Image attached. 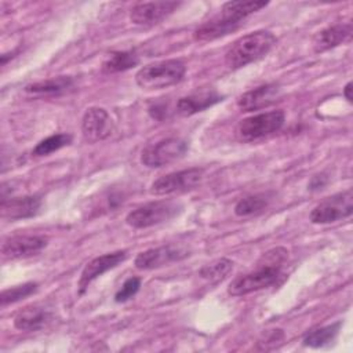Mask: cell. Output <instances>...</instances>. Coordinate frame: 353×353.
<instances>
[{
	"instance_id": "obj_15",
	"label": "cell",
	"mask_w": 353,
	"mask_h": 353,
	"mask_svg": "<svg viewBox=\"0 0 353 353\" xmlns=\"http://www.w3.org/2000/svg\"><path fill=\"white\" fill-rule=\"evenodd\" d=\"M40 207L41 199L39 196L1 199V216L11 221L30 218L39 212Z\"/></svg>"
},
{
	"instance_id": "obj_7",
	"label": "cell",
	"mask_w": 353,
	"mask_h": 353,
	"mask_svg": "<svg viewBox=\"0 0 353 353\" xmlns=\"http://www.w3.org/2000/svg\"><path fill=\"white\" fill-rule=\"evenodd\" d=\"M204 178V170L199 167L175 171L157 178L150 185V193L156 196H165L172 193H182L197 188Z\"/></svg>"
},
{
	"instance_id": "obj_17",
	"label": "cell",
	"mask_w": 353,
	"mask_h": 353,
	"mask_svg": "<svg viewBox=\"0 0 353 353\" xmlns=\"http://www.w3.org/2000/svg\"><path fill=\"white\" fill-rule=\"evenodd\" d=\"M352 34V23H336L320 30L313 37V51L316 54L325 52L343 41Z\"/></svg>"
},
{
	"instance_id": "obj_3",
	"label": "cell",
	"mask_w": 353,
	"mask_h": 353,
	"mask_svg": "<svg viewBox=\"0 0 353 353\" xmlns=\"http://www.w3.org/2000/svg\"><path fill=\"white\" fill-rule=\"evenodd\" d=\"M186 72V66L179 59H165L141 68L135 74V81L142 90H161L179 83Z\"/></svg>"
},
{
	"instance_id": "obj_1",
	"label": "cell",
	"mask_w": 353,
	"mask_h": 353,
	"mask_svg": "<svg viewBox=\"0 0 353 353\" xmlns=\"http://www.w3.org/2000/svg\"><path fill=\"white\" fill-rule=\"evenodd\" d=\"M287 258L288 251L283 247H276L266 251L259 258L255 270L237 276L229 284L228 292L233 296H243L270 287L280 277Z\"/></svg>"
},
{
	"instance_id": "obj_2",
	"label": "cell",
	"mask_w": 353,
	"mask_h": 353,
	"mask_svg": "<svg viewBox=\"0 0 353 353\" xmlns=\"http://www.w3.org/2000/svg\"><path fill=\"white\" fill-rule=\"evenodd\" d=\"M276 36L269 30H256L237 39L225 54L229 69H240L263 58L276 44Z\"/></svg>"
},
{
	"instance_id": "obj_28",
	"label": "cell",
	"mask_w": 353,
	"mask_h": 353,
	"mask_svg": "<svg viewBox=\"0 0 353 353\" xmlns=\"http://www.w3.org/2000/svg\"><path fill=\"white\" fill-rule=\"evenodd\" d=\"M139 287H141V279L139 277L127 279L124 281V284L121 285V288L116 292L114 301L121 303V302H125V301L131 299L139 291Z\"/></svg>"
},
{
	"instance_id": "obj_29",
	"label": "cell",
	"mask_w": 353,
	"mask_h": 353,
	"mask_svg": "<svg viewBox=\"0 0 353 353\" xmlns=\"http://www.w3.org/2000/svg\"><path fill=\"white\" fill-rule=\"evenodd\" d=\"M325 183H327V176H324L323 174H321V175H316V176L312 178V181H310V183H309V189H310V190L321 189Z\"/></svg>"
},
{
	"instance_id": "obj_8",
	"label": "cell",
	"mask_w": 353,
	"mask_h": 353,
	"mask_svg": "<svg viewBox=\"0 0 353 353\" xmlns=\"http://www.w3.org/2000/svg\"><path fill=\"white\" fill-rule=\"evenodd\" d=\"M353 212V193L347 189L319 203L310 212L313 223H332L350 216Z\"/></svg>"
},
{
	"instance_id": "obj_23",
	"label": "cell",
	"mask_w": 353,
	"mask_h": 353,
	"mask_svg": "<svg viewBox=\"0 0 353 353\" xmlns=\"http://www.w3.org/2000/svg\"><path fill=\"white\" fill-rule=\"evenodd\" d=\"M341 323H334L325 327H320L309 331L303 338V345L309 347H324L330 345L338 335Z\"/></svg>"
},
{
	"instance_id": "obj_16",
	"label": "cell",
	"mask_w": 353,
	"mask_h": 353,
	"mask_svg": "<svg viewBox=\"0 0 353 353\" xmlns=\"http://www.w3.org/2000/svg\"><path fill=\"white\" fill-rule=\"evenodd\" d=\"M221 101H223V95L218 94L216 91H200L179 98L175 109L181 116L188 117L194 113L203 112Z\"/></svg>"
},
{
	"instance_id": "obj_21",
	"label": "cell",
	"mask_w": 353,
	"mask_h": 353,
	"mask_svg": "<svg viewBox=\"0 0 353 353\" xmlns=\"http://www.w3.org/2000/svg\"><path fill=\"white\" fill-rule=\"evenodd\" d=\"M73 85V79L69 76H59L44 81H37L25 87V92L33 97L59 95Z\"/></svg>"
},
{
	"instance_id": "obj_27",
	"label": "cell",
	"mask_w": 353,
	"mask_h": 353,
	"mask_svg": "<svg viewBox=\"0 0 353 353\" xmlns=\"http://www.w3.org/2000/svg\"><path fill=\"white\" fill-rule=\"evenodd\" d=\"M37 291V283H25L21 285H15L11 288H7L4 291H1L0 294V302L1 306H7L11 303H15L29 295H32L33 292Z\"/></svg>"
},
{
	"instance_id": "obj_25",
	"label": "cell",
	"mask_w": 353,
	"mask_h": 353,
	"mask_svg": "<svg viewBox=\"0 0 353 353\" xmlns=\"http://www.w3.org/2000/svg\"><path fill=\"white\" fill-rule=\"evenodd\" d=\"M233 269V262L228 258H219L212 261L211 263L204 265L200 272L199 276L210 283H218L223 279H226V276L232 272Z\"/></svg>"
},
{
	"instance_id": "obj_19",
	"label": "cell",
	"mask_w": 353,
	"mask_h": 353,
	"mask_svg": "<svg viewBox=\"0 0 353 353\" xmlns=\"http://www.w3.org/2000/svg\"><path fill=\"white\" fill-rule=\"evenodd\" d=\"M240 28L239 23H234L232 21H228L222 18L221 15L204 22L193 32V39L196 41L204 43V41H212L219 37H223Z\"/></svg>"
},
{
	"instance_id": "obj_26",
	"label": "cell",
	"mask_w": 353,
	"mask_h": 353,
	"mask_svg": "<svg viewBox=\"0 0 353 353\" xmlns=\"http://www.w3.org/2000/svg\"><path fill=\"white\" fill-rule=\"evenodd\" d=\"M70 141H72V137L69 134H65V132L54 134V135H50V137L44 138L43 141H40L34 146L32 153L34 156H47V154H50L52 152H57L61 148L69 145Z\"/></svg>"
},
{
	"instance_id": "obj_11",
	"label": "cell",
	"mask_w": 353,
	"mask_h": 353,
	"mask_svg": "<svg viewBox=\"0 0 353 353\" xmlns=\"http://www.w3.org/2000/svg\"><path fill=\"white\" fill-rule=\"evenodd\" d=\"M81 132L87 142L94 143L103 141L113 132V123L109 113L103 108H90L81 120Z\"/></svg>"
},
{
	"instance_id": "obj_13",
	"label": "cell",
	"mask_w": 353,
	"mask_h": 353,
	"mask_svg": "<svg viewBox=\"0 0 353 353\" xmlns=\"http://www.w3.org/2000/svg\"><path fill=\"white\" fill-rule=\"evenodd\" d=\"M125 259H127V251L119 250L114 252H108V254L99 255V256L94 258L92 261H90L81 272V276L79 280V292L83 294L85 291V288L90 285V283H92L97 277L102 276L108 270L114 269Z\"/></svg>"
},
{
	"instance_id": "obj_5",
	"label": "cell",
	"mask_w": 353,
	"mask_h": 353,
	"mask_svg": "<svg viewBox=\"0 0 353 353\" xmlns=\"http://www.w3.org/2000/svg\"><path fill=\"white\" fill-rule=\"evenodd\" d=\"M285 121V114L283 110H272L265 113H258L243 119L236 130L237 138L244 142L256 141L272 135L281 130Z\"/></svg>"
},
{
	"instance_id": "obj_22",
	"label": "cell",
	"mask_w": 353,
	"mask_h": 353,
	"mask_svg": "<svg viewBox=\"0 0 353 353\" xmlns=\"http://www.w3.org/2000/svg\"><path fill=\"white\" fill-rule=\"evenodd\" d=\"M269 203H270V197L266 193L251 194L237 201V204L234 205V214L241 218L258 215L265 208H268Z\"/></svg>"
},
{
	"instance_id": "obj_24",
	"label": "cell",
	"mask_w": 353,
	"mask_h": 353,
	"mask_svg": "<svg viewBox=\"0 0 353 353\" xmlns=\"http://www.w3.org/2000/svg\"><path fill=\"white\" fill-rule=\"evenodd\" d=\"M139 57L132 51H117L110 54V57L103 62L102 69L106 73H117L124 72L127 69L138 65Z\"/></svg>"
},
{
	"instance_id": "obj_14",
	"label": "cell",
	"mask_w": 353,
	"mask_h": 353,
	"mask_svg": "<svg viewBox=\"0 0 353 353\" xmlns=\"http://www.w3.org/2000/svg\"><path fill=\"white\" fill-rule=\"evenodd\" d=\"M280 91H281L280 87L276 83L259 85V87L250 90V91L244 92L243 95H240L237 99V106L243 112H252V110L263 109L277 101V98L280 97Z\"/></svg>"
},
{
	"instance_id": "obj_9",
	"label": "cell",
	"mask_w": 353,
	"mask_h": 353,
	"mask_svg": "<svg viewBox=\"0 0 353 353\" xmlns=\"http://www.w3.org/2000/svg\"><path fill=\"white\" fill-rule=\"evenodd\" d=\"M189 248L182 244H167L156 248L139 252L134 261L135 268L141 270H152L168 265L171 262H178L189 256Z\"/></svg>"
},
{
	"instance_id": "obj_4",
	"label": "cell",
	"mask_w": 353,
	"mask_h": 353,
	"mask_svg": "<svg viewBox=\"0 0 353 353\" xmlns=\"http://www.w3.org/2000/svg\"><path fill=\"white\" fill-rule=\"evenodd\" d=\"M182 211V205L174 200H157L137 207L127 214V225L135 229H145L171 221Z\"/></svg>"
},
{
	"instance_id": "obj_30",
	"label": "cell",
	"mask_w": 353,
	"mask_h": 353,
	"mask_svg": "<svg viewBox=\"0 0 353 353\" xmlns=\"http://www.w3.org/2000/svg\"><path fill=\"white\" fill-rule=\"evenodd\" d=\"M352 81L346 83L345 88H343V97L347 99V102H352Z\"/></svg>"
},
{
	"instance_id": "obj_20",
	"label": "cell",
	"mask_w": 353,
	"mask_h": 353,
	"mask_svg": "<svg viewBox=\"0 0 353 353\" xmlns=\"http://www.w3.org/2000/svg\"><path fill=\"white\" fill-rule=\"evenodd\" d=\"M268 6V1H228L222 6L221 17L241 25V22L251 14L262 10Z\"/></svg>"
},
{
	"instance_id": "obj_12",
	"label": "cell",
	"mask_w": 353,
	"mask_h": 353,
	"mask_svg": "<svg viewBox=\"0 0 353 353\" xmlns=\"http://www.w3.org/2000/svg\"><path fill=\"white\" fill-rule=\"evenodd\" d=\"M47 237L33 234H17L4 240L1 255L4 259H19L39 254L47 247Z\"/></svg>"
},
{
	"instance_id": "obj_6",
	"label": "cell",
	"mask_w": 353,
	"mask_h": 353,
	"mask_svg": "<svg viewBox=\"0 0 353 353\" xmlns=\"http://www.w3.org/2000/svg\"><path fill=\"white\" fill-rule=\"evenodd\" d=\"M189 145L182 138H165L146 146L141 153V161L149 168H160L182 159Z\"/></svg>"
},
{
	"instance_id": "obj_18",
	"label": "cell",
	"mask_w": 353,
	"mask_h": 353,
	"mask_svg": "<svg viewBox=\"0 0 353 353\" xmlns=\"http://www.w3.org/2000/svg\"><path fill=\"white\" fill-rule=\"evenodd\" d=\"M52 319V313L44 306L32 305L23 307L14 319L15 328L21 331H37L47 325Z\"/></svg>"
},
{
	"instance_id": "obj_10",
	"label": "cell",
	"mask_w": 353,
	"mask_h": 353,
	"mask_svg": "<svg viewBox=\"0 0 353 353\" xmlns=\"http://www.w3.org/2000/svg\"><path fill=\"white\" fill-rule=\"evenodd\" d=\"M179 6L178 1L138 3L131 8L130 19L138 26H153L170 17Z\"/></svg>"
}]
</instances>
